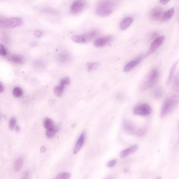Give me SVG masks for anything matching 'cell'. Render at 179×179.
Masks as SVG:
<instances>
[{
    "label": "cell",
    "instance_id": "8d00e7d4",
    "mask_svg": "<svg viewBox=\"0 0 179 179\" xmlns=\"http://www.w3.org/2000/svg\"><path fill=\"white\" fill-rule=\"evenodd\" d=\"M169 2V1H166V0H161V1H160V2L161 3L164 5H166L168 4V3Z\"/></svg>",
    "mask_w": 179,
    "mask_h": 179
},
{
    "label": "cell",
    "instance_id": "4316f807",
    "mask_svg": "<svg viewBox=\"0 0 179 179\" xmlns=\"http://www.w3.org/2000/svg\"><path fill=\"white\" fill-rule=\"evenodd\" d=\"M98 66V64L97 62H90L87 63L86 67L88 71H92L97 69Z\"/></svg>",
    "mask_w": 179,
    "mask_h": 179
},
{
    "label": "cell",
    "instance_id": "f546056e",
    "mask_svg": "<svg viewBox=\"0 0 179 179\" xmlns=\"http://www.w3.org/2000/svg\"><path fill=\"white\" fill-rule=\"evenodd\" d=\"M146 131V129L145 128H140L136 131L135 134L137 136H142L145 135Z\"/></svg>",
    "mask_w": 179,
    "mask_h": 179
},
{
    "label": "cell",
    "instance_id": "8992f818",
    "mask_svg": "<svg viewBox=\"0 0 179 179\" xmlns=\"http://www.w3.org/2000/svg\"><path fill=\"white\" fill-rule=\"evenodd\" d=\"M23 19L19 17H13L7 19L1 22V25L5 28H13L21 25Z\"/></svg>",
    "mask_w": 179,
    "mask_h": 179
},
{
    "label": "cell",
    "instance_id": "484cf974",
    "mask_svg": "<svg viewBox=\"0 0 179 179\" xmlns=\"http://www.w3.org/2000/svg\"><path fill=\"white\" fill-rule=\"evenodd\" d=\"M58 131V128L56 127L53 129L47 131V137L49 139L52 138L55 135Z\"/></svg>",
    "mask_w": 179,
    "mask_h": 179
},
{
    "label": "cell",
    "instance_id": "7a4b0ae2",
    "mask_svg": "<svg viewBox=\"0 0 179 179\" xmlns=\"http://www.w3.org/2000/svg\"><path fill=\"white\" fill-rule=\"evenodd\" d=\"M179 101V96L174 95L168 98L165 101L162 105L160 117L163 118L170 113L177 105Z\"/></svg>",
    "mask_w": 179,
    "mask_h": 179
},
{
    "label": "cell",
    "instance_id": "83f0119b",
    "mask_svg": "<svg viewBox=\"0 0 179 179\" xmlns=\"http://www.w3.org/2000/svg\"><path fill=\"white\" fill-rule=\"evenodd\" d=\"M23 94V91L21 88L19 87H16L13 90V95L16 97H20Z\"/></svg>",
    "mask_w": 179,
    "mask_h": 179
},
{
    "label": "cell",
    "instance_id": "74e56055",
    "mask_svg": "<svg viewBox=\"0 0 179 179\" xmlns=\"http://www.w3.org/2000/svg\"><path fill=\"white\" fill-rule=\"evenodd\" d=\"M0 85H1V87H0V92H3L4 87L3 85H2V84L1 83V84H0Z\"/></svg>",
    "mask_w": 179,
    "mask_h": 179
},
{
    "label": "cell",
    "instance_id": "9c48e42d",
    "mask_svg": "<svg viewBox=\"0 0 179 179\" xmlns=\"http://www.w3.org/2000/svg\"><path fill=\"white\" fill-rule=\"evenodd\" d=\"M86 2L84 1H77L73 2L71 7V12L74 14H77L84 9Z\"/></svg>",
    "mask_w": 179,
    "mask_h": 179
},
{
    "label": "cell",
    "instance_id": "d4e9b609",
    "mask_svg": "<svg viewBox=\"0 0 179 179\" xmlns=\"http://www.w3.org/2000/svg\"><path fill=\"white\" fill-rule=\"evenodd\" d=\"M71 176V173L68 172L60 173L53 179H69Z\"/></svg>",
    "mask_w": 179,
    "mask_h": 179
},
{
    "label": "cell",
    "instance_id": "cb8c5ba5",
    "mask_svg": "<svg viewBox=\"0 0 179 179\" xmlns=\"http://www.w3.org/2000/svg\"><path fill=\"white\" fill-rule=\"evenodd\" d=\"M172 88L175 91H179V73L175 76L173 79Z\"/></svg>",
    "mask_w": 179,
    "mask_h": 179
},
{
    "label": "cell",
    "instance_id": "6da1fadb",
    "mask_svg": "<svg viewBox=\"0 0 179 179\" xmlns=\"http://www.w3.org/2000/svg\"><path fill=\"white\" fill-rule=\"evenodd\" d=\"M116 7V2L111 1H101L96 8V14L101 16H108L113 12Z\"/></svg>",
    "mask_w": 179,
    "mask_h": 179
},
{
    "label": "cell",
    "instance_id": "9a60e30c",
    "mask_svg": "<svg viewBox=\"0 0 179 179\" xmlns=\"http://www.w3.org/2000/svg\"><path fill=\"white\" fill-rule=\"evenodd\" d=\"M9 60L10 61L19 65L23 64L25 62L24 58L19 55H12L9 57Z\"/></svg>",
    "mask_w": 179,
    "mask_h": 179
},
{
    "label": "cell",
    "instance_id": "4dcf8cb0",
    "mask_svg": "<svg viewBox=\"0 0 179 179\" xmlns=\"http://www.w3.org/2000/svg\"><path fill=\"white\" fill-rule=\"evenodd\" d=\"M16 123V119L14 117L10 119L9 123V128L11 130H12L15 128Z\"/></svg>",
    "mask_w": 179,
    "mask_h": 179
},
{
    "label": "cell",
    "instance_id": "ffe728a7",
    "mask_svg": "<svg viewBox=\"0 0 179 179\" xmlns=\"http://www.w3.org/2000/svg\"><path fill=\"white\" fill-rule=\"evenodd\" d=\"M179 62V61L176 62L172 66L170 71L168 78L166 82V84L167 85H169L172 81L176 68H177Z\"/></svg>",
    "mask_w": 179,
    "mask_h": 179
},
{
    "label": "cell",
    "instance_id": "ab89813d",
    "mask_svg": "<svg viewBox=\"0 0 179 179\" xmlns=\"http://www.w3.org/2000/svg\"><path fill=\"white\" fill-rule=\"evenodd\" d=\"M107 179H114L113 177H110Z\"/></svg>",
    "mask_w": 179,
    "mask_h": 179
},
{
    "label": "cell",
    "instance_id": "5b68a950",
    "mask_svg": "<svg viewBox=\"0 0 179 179\" xmlns=\"http://www.w3.org/2000/svg\"><path fill=\"white\" fill-rule=\"evenodd\" d=\"M133 111L134 114L136 115L147 116L151 114V109L149 105L143 104L135 107Z\"/></svg>",
    "mask_w": 179,
    "mask_h": 179
},
{
    "label": "cell",
    "instance_id": "277c9868",
    "mask_svg": "<svg viewBox=\"0 0 179 179\" xmlns=\"http://www.w3.org/2000/svg\"><path fill=\"white\" fill-rule=\"evenodd\" d=\"M99 34V31L98 29H93L84 34L73 35L71 38V39L74 42L76 43H86L94 38Z\"/></svg>",
    "mask_w": 179,
    "mask_h": 179
},
{
    "label": "cell",
    "instance_id": "4fadbf2b",
    "mask_svg": "<svg viewBox=\"0 0 179 179\" xmlns=\"http://www.w3.org/2000/svg\"><path fill=\"white\" fill-rule=\"evenodd\" d=\"M85 139V132L83 133L79 137L77 141L75 148L73 151L74 154H76L80 150L83 146Z\"/></svg>",
    "mask_w": 179,
    "mask_h": 179
},
{
    "label": "cell",
    "instance_id": "836d02e7",
    "mask_svg": "<svg viewBox=\"0 0 179 179\" xmlns=\"http://www.w3.org/2000/svg\"><path fill=\"white\" fill-rule=\"evenodd\" d=\"M34 34L36 37L39 38L42 35V33L39 30H37V31H36L34 32Z\"/></svg>",
    "mask_w": 179,
    "mask_h": 179
},
{
    "label": "cell",
    "instance_id": "d6986e66",
    "mask_svg": "<svg viewBox=\"0 0 179 179\" xmlns=\"http://www.w3.org/2000/svg\"><path fill=\"white\" fill-rule=\"evenodd\" d=\"M43 124L44 128L47 129V130H50L56 127L53 120L48 118H46L44 119Z\"/></svg>",
    "mask_w": 179,
    "mask_h": 179
},
{
    "label": "cell",
    "instance_id": "603a6c76",
    "mask_svg": "<svg viewBox=\"0 0 179 179\" xmlns=\"http://www.w3.org/2000/svg\"><path fill=\"white\" fill-rule=\"evenodd\" d=\"M65 88L60 84L57 85V86L54 88V94L57 96V97H60L61 95Z\"/></svg>",
    "mask_w": 179,
    "mask_h": 179
},
{
    "label": "cell",
    "instance_id": "3957f363",
    "mask_svg": "<svg viewBox=\"0 0 179 179\" xmlns=\"http://www.w3.org/2000/svg\"><path fill=\"white\" fill-rule=\"evenodd\" d=\"M159 71L157 68H154L151 70L142 83L141 89L146 90L155 86L159 81Z\"/></svg>",
    "mask_w": 179,
    "mask_h": 179
},
{
    "label": "cell",
    "instance_id": "e0dca14e",
    "mask_svg": "<svg viewBox=\"0 0 179 179\" xmlns=\"http://www.w3.org/2000/svg\"><path fill=\"white\" fill-rule=\"evenodd\" d=\"M24 162V159L23 156H19L16 159L14 165V169L16 171L18 172L21 169L23 166Z\"/></svg>",
    "mask_w": 179,
    "mask_h": 179
},
{
    "label": "cell",
    "instance_id": "ba28073f",
    "mask_svg": "<svg viewBox=\"0 0 179 179\" xmlns=\"http://www.w3.org/2000/svg\"><path fill=\"white\" fill-rule=\"evenodd\" d=\"M164 12L162 8L155 7L151 9L149 13L150 18L154 21H159L162 20Z\"/></svg>",
    "mask_w": 179,
    "mask_h": 179
},
{
    "label": "cell",
    "instance_id": "44dd1931",
    "mask_svg": "<svg viewBox=\"0 0 179 179\" xmlns=\"http://www.w3.org/2000/svg\"><path fill=\"white\" fill-rule=\"evenodd\" d=\"M70 59V55L67 52H62L58 57L59 61L62 63H65L69 61Z\"/></svg>",
    "mask_w": 179,
    "mask_h": 179
},
{
    "label": "cell",
    "instance_id": "60d3db41",
    "mask_svg": "<svg viewBox=\"0 0 179 179\" xmlns=\"http://www.w3.org/2000/svg\"><path fill=\"white\" fill-rule=\"evenodd\" d=\"M156 179H161V178L160 177H158V178H157Z\"/></svg>",
    "mask_w": 179,
    "mask_h": 179
},
{
    "label": "cell",
    "instance_id": "d6a6232c",
    "mask_svg": "<svg viewBox=\"0 0 179 179\" xmlns=\"http://www.w3.org/2000/svg\"><path fill=\"white\" fill-rule=\"evenodd\" d=\"M116 159H114L110 161L108 164H107V166L109 168L112 167L114 166V165L116 163Z\"/></svg>",
    "mask_w": 179,
    "mask_h": 179
},
{
    "label": "cell",
    "instance_id": "f35d334b",
    "mask_svg": "<svg viewBox=\"0 0 179 179\" xmlns=\"http://www.w3.org/2000/svg\"><path fill=\"white\" fill-rule=\"evenodd\" d=\"M20 130V128L18 125L16 126V132H18Z\"/></svg>",
    "mask_w": 179,
    "mask_h": 179
},
{
    "label": "cell",
    "instance_id": "ac0fdd59",
    "mask_svg": "<svg viewBox=\"0 0 179 179\" xmlns=\"http://www.w3.org/2000/svg\"><path fill=\"white\" fill-rule=\"evenodd\" d=\"M175 12L174 8H171L166 12H164L161 20L163 22H167L174 15Z\"/></svg>",
    "mask_w": 179,
    "mask_h": 179
},
{
    "label": "cell",
    "instance_id": "2e32d148",
    "mask_svg": "<svg viewBox=\"0 0 179 179\" xmlns=\"http://www.w3.org/2000/svg\"><path fill=\"white\" fill-rule=\"evenodd\" d=\"M133 20V19L131 17H128L124 19L120 24V29L123 30L127 29L131 26Z\"/></svg>",
    "mask_w": 179,
    "mask_h": 179
},
{
    "label": "cell",
    "instance_id": "7402d4cb",
    "mask_svg": "<svg viewBox=\"0 0 179 179\" xmlns=\"http://www.w3.org/2000/svg\"><path fill=\"white\" fill-rule=\"evenodd\" d=\"M163 91L161 87H158L154 89L152 92V94L154 98L159 99L162 97L163 96Z\"/></svg>",
    "mask_w": 179,
    "mask_h": 179
},
{
    "label": "cell",
    "instance_id": "30bf717a",
    "mask_svg": "<svg viewBox=\"0 0 179 179\" xmlns=\"http://www.w3.org/2000/svg\"><path fill=\"white\" fill-rule=\"evenodd\" d=\"M113 40V38L111 36L102 37L96 40L94 43V45L96 47H102L108 45Z\"/></svg>",
    "mask_w": 179,
    "mask_h": 179
},
{
    "label": "cell",
    "instance_id": "5bb4252c",
    "mask_svg": "<svg viewBox=\"0 0 179 179\" xmlns=\"http://www.w3.org/2000/svg\"><path fill=\"white\" fill-rule=\"evenodd\" d=\"M138 146L137 145H134L126 149L123 150L120 154L121 158H123L126 157L132 153L135 152L138 149Z\"/></svg>",
    "mask_w": 179,
    "mask_h": 179
},
{
    "label": "cell",
    "instance_id": "f1b7e54d",
    "mask_svg": "<svg viewBox=\"0 0 179 179\" xmlns=\"http://www.w3.org/2000/svg\"><path fill=\"white\" fill-rule=\"evenodd\" d=\"M70 84V81L69 78L68 77H65L61 79L60 82V84L63 86L66 87L67 85H69Z\"/></svg>",
    "mask_w": 179,
    "mask_h": 179
},
{
    "label": "cell",
    "instance_id": "1f68e13d",
    "mask_svg": "<svg viewBox=\"0 0 179 179\" xmlns=\"http://www.w3.org/2000/svg\"><path fill=\"white\" fill-rule=\"evenodd\" d=\"M0 54L2 56H7V52L5 47L2 45L0 46Z\"/></svg>",
    "mask_w": 179,
    "mask_h": 179
},
{
    "label": "cell",
    "instance_id": "8fae6325",
    "mask_svg": "<svg viewBox=\"0 0 179 179\" xmlns=\"http://www.w3.org/2000/svg\"><path fill=\"white\" fill-rule=\"evenodd\" d=\"M143 59L142 56H140L134 60L129 62L127 64L123 69V71L125 73L130 71L142 61Z\"/></svg>",
    "mask_w": 179,
    "mask_h": 179
},
{
    "label": "cell",
    "instance_id": "d590c367",
    "mask_svg": "<svg viewBox=\"0 0 179 179\" xmlns=\"http://www.w3.org/2000/svg\"><path fill=\"white\" fill-rule=\"evenodd\" d=\"M46 150V148L44 146H43L41 147L40 148V151L42 153H43L45 152Z\"/></svg>",
    "mask_w": 179,
    "mask_h": 179
},
{
    "label": "cell",
    "instance_id": "7c38bea8",
    "mask_svg": "<svg viewBox=\"0 0 179 179\" xmlns=\"http://www.w3.org/2000/svg\"><path fill=\"white\" fill-rule=\"evenodd\" d=\"M123 127L125 131L128 133L133 134L136 133L135 126L130 121L125 120L123 123Z\"/></svg>",
    "mask_w": 179,
    "mask_h": 179
},
{
    "label": "cell",
    "instance_id": "52a82bcc",
    "mask_svg": "<svg viewBox=\"0 0 179 179\" xmlns=\"http://www.w3.org/2000/svg\"><path fill=\"white\" fill-rule=\"evenodd\" d=\"M165 40V37L164 36L156 38L151 43L150 48L145 56L147 57L150 55L155 53V51L163 44Z\"/></svg>",
    "mask_w": 179,
    "mask_h": 179
},
{
    "label": "cell",
    "instance_id": "e575fe53",
    "mask_svg": "<svg viewBox=\"0 0 179 179\" xmlns=\"http://www.w3.org/2000/svg\"><path fill=\"white\" fill-rule=\"evenodd\" d=\"M35 65L37 66L38 67H42V66L43 67V64L41 61H38L35 63Z\"/></svg>",
    "mask_w": 179,
    "mask_h": 179
}]
</instances>
